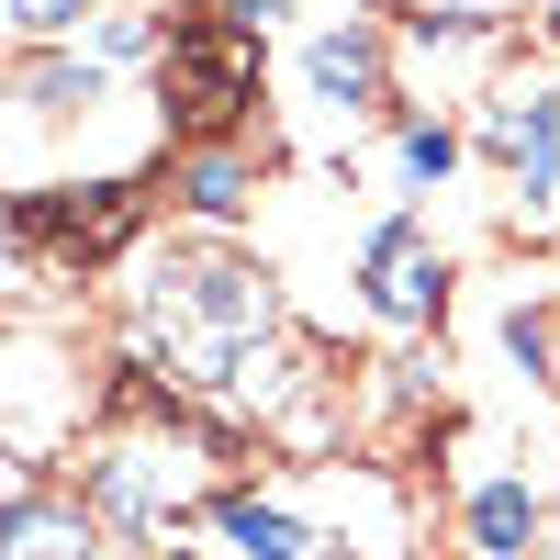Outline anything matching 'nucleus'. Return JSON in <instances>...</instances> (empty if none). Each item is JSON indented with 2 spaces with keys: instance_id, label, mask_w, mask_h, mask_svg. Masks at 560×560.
<instances>
[{
  "instance_id": "1",
  "label": "nucleus",
  "mask_w": 560,
  "mask_h": 560,
  "mask_svg": "<svg viewBox=\"0 0 560 560\" xmlns=\"http://www.w3.org/2000/svg\"><path fill=\"white\" fill-rule=\"evenodd\" d=\"M258 337H280V292L258 258L224 247H168L135 269V370H158L168 393L213 404L224 370H236Z\"/></svg>"
},
{
  "instance_id": "2",
  "label": "nucleus",
  "mask_w": 560,
  "mask_h": 560,
  "mask_svg": "<svg viewBox=\"0 0 560 560\" xmlns=\"http://www.w3.org/2000/svg\"><path fill=\"white\" fill-rule=\"evenodd\" d=\"M471 147L504 179V224L527 247L560 236V68H493V90L471 102Z\"/></svg>"
},
{
  "instance_id": "3",
  "label": "nucleus",
  "mask_w": 560,
  "mask_h": 560,
  "mask_svg": "<svg viewBox=\"0 0 560 560\" xmlns=\"http://www.w3.org/2000/svg\"><path fill=\"white\" fill-rule=\"evenodd\" d=\"M247 124H258V34H236L213 0H191L168 23V57H158V135L247 147Z\"/></svg>"
},
{
  "instance_id": "4",
  "label": "nucleus",
  "mask_w": 560,
  "mask_h": 560,
  "mask_svg": "<svg viewBox=\"0 0 560 560\" xmlns=\"http://www.w3.org/2000/svg\"><path fill=\"white\" fill-rule=\"evenodd\" d=\"M292 504L325 527V560H415V482L382 459H314Z\"/></svg>"
},
{
  "instance_id": "5",
  "label": "nucleus",
  "mask_w": 560,
  "mask_h": 560,
  "mask_svg": "<svg viewBox=\"0 0 560 560\" xmlns=\"http://www.w3.org/2000/svg\"><path fill=\"white\" fill-rule=\"evenodd\" d=\"M292 102L314 113V124H337V135H359V124H382L404 90H393V34L382 23H314L303 45H292Z\"/></svg>"
},
{
  "instance_id": "6",
  "label": "nucleus",
  "mask_w": 560,
  "mask_h": 560,
  "mask_svg": "<svg viewBox=\"0 0 560 560\" xmlns=\"http://www.w3.org/2000/svg\"><path fill=\"white\" fill-rule=\"evenodd\" d=\"M493 68H504V23H471V12H404L393 23V90H404V113L482 102Z\"/></svg>"
},
{
  "instance_id": "7",
  "label": "nucleus",
  "mask_w": 560,
  "mask_h": 560,
  "mask_svg": "<svg viewBox=\"0 0 560 560\" xmlns=\"http://www.w3.org/2000/svg\"><path fill=\"white\" fill-rule=\"evenodd\" d=\"M448 538H459V560H538V549H560L549 538V482L527 471V459L471 448L459 504H448Z\"/></svg>"
},
{
  "instance_id": "8",
  "label": "nucleus",
  "mask_w": 560,
  "mask_h": 560,
  "mask_svg": "<svg viewBox=\"0 0 560 560\" xmlns=\"http://www.w3.org/2000/svg\"><path fill=\"white\" fill-rule=\"evenodd\" d=\"M348 280H359V303L382 314L393 337H415V325L448 314V258L427 247V224H415V213H382V224H370V247H359Z\"/></svg>"
},
{
  "instance_id": "9",
  "label": "nucleus",
  "mask_w": 560,
  "mask_h": 560,
  "mask_svg": "<svg viewBox=\"0 0 560 560\" xmlns=\"http://www.w3.org/2000/svg\"><path fill=\"white\" fill-rule=\"evenodd\" d=\"M213 538H224V560H325V527L292 493H258V482L213 493Z\"/></svg>"
},
{
  "instance_id": "10",
  "label": "nucleus",
  "mask_w": 560,
  "mask_h": 560,
  "mask_svg": "<svg viewBox=\"0 0 560 560\" xmlns=\"http://www.w3.org/2000/svg\"><path fill=\"white\" fill-rule=\"evenodd\" d=\"M0 538H12V560H90V549H102V516L79 504V482L57 493L45 471H12V516H0Z\"/></svg>"
},
{
  "instance_id": "11",
  "label": "nucleus",
  "mask_w": 560,
  "mask_h": 560,
  "mask_svg": "<svg viewBox=\"0 0 560 560\" xmlns=\"http://www.w3.org/2000/svg\"><path fill=\"white\" fill-rule=\"evenodd\" d=\"M168 213H179V224H247V213H258V158H247V147H179Z\"/></svg>"
},
{
  "instance_id": "12",
  "label": "nucleus",
  "mask_w": 560,
  "mask_h": 560,
  "mask_svg": "<svg viewBox=\"0 0 560 560\" xmlns=\"http://www.w3.org/2000/svg\"><path fill=\"white\" fill-rule=\"evenodd\" d=\"M493 337H504V359H516L527 393H560V303H504Z\"/></svg>"
},
{
  "instance_id": "13",
  "label": "nucleus",
  "mask_w": 560,
  "mask_h": 560,
  "mask_svg": "<svg viewBox=\"0 0 560 560\" xmlns=\"http://www.w3.org/2000/svg\"><path fill=\"white\" fill-rule=\"evenodd\" d=\"M459 147H471V135H459L448 113H404V124H393V168L415 179V191H448V168H459Z\"/></svg>"
},
{
  "instance_id": "14",
  "label": "nucleus",
  "mask_w": 560,
  "mask_h": 560,
  "mask_svg": "<svg viewBox=\"0 0 560 560\" xmlns=\"http://www.w3.org/2000/svg\"><path fill=\"white\" fill-rule=\"evenodd\" d=\"M113 0H0V23H12V57H45V45H79L102 23Z\"/></svg>"
},
{
  "instance_id": "15",
  "label": "nucleus",
  "mask_w": 560,
  "mask_h": 560,
  "mask_svg": "<svg viewBox=\"0 0 560 560\" xmlns=\"http://www.w3.org/2000/svg\"><path fill=\"white\" fill-rule=\"evenodd\" d=\"M79 57H102L113 79H124V68H147V57H168V12H102V23L79 34Z\"/></svg>"
},
{
  "instance_id": "16",
  "label": "nucleus",
  "mask_w": 560,
  "mask_h": 560,
  "mask_svg": "<svg viewBox=\"0 0 560 560\" xmlns=\"http://www.w3.org/2000/svg\"><path fill=\"white\" fill-rule=\"evenodd\" d=\"M213 12H224V23H236V34H258V45H269L280 23H292V0H213Z\"/></svg>"
},
{
  "instance_id": "17",
  "label": "nucleus",
  "mask_w": 560,
  "mask_h": 560,
  "mask_svg": "<svg viewBox=\"0 0 560 560\" xmlns=\"http://www.w3.org/2000/svg\"><path fill=\"white\" fill-rule=\"evenodd\" d=\"M404 12H471V23H504L516 0H404Z\"/></svg>"
},
{
  "instance_id": "18",
  "label": "nucleus",
  "mask_w": 560,
  "mask_h": 560,
  "mask_svg": "<svg viewBox=\"0 0 560 560\" xmlns=\"http://www.w3.org/2000/svg\"><path fill=\"white\" fill-rule=\"evenodd\" d=\"M538 45H560V0H538Z\"/></svg>"
}]
</instances>
